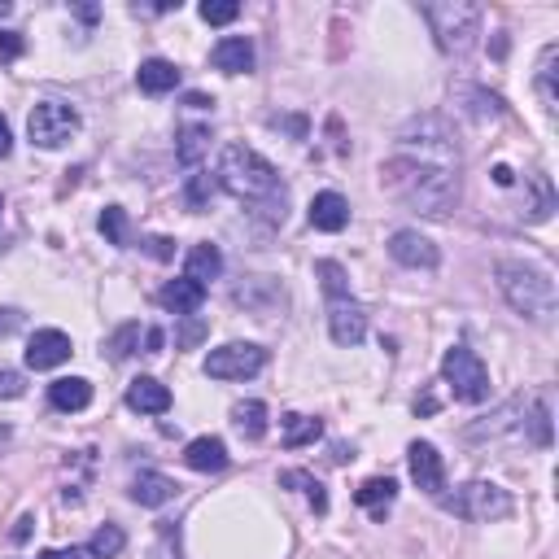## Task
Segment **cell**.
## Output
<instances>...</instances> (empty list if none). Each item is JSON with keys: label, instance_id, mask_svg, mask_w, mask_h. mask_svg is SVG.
I'll list each match as a JSON object with an SVG mask.
<instances>
[{"label": "cell", "instance_id": "cell-1", "mask_svg": "<svg viewBox=\"0 0 559 559\" xmlns=\"http://www.w3.org/2000/svg\"><path fill=\"white\" fill-rule=\"evenodd\" d=\"M380 180L398 201L428 219H446L459 201V162H433L420 153H398L380 166Z\"/></svg>", "mask_w": 559, "mask_h": 559}, {"label": "cell", "instance_id": "cell-2", "mask_svg": "<svg viewBox=\"0 0 559 559\" xmlns=\"http://www.w3.org/2000/svg\"><path fill=\"white\" fill-rule=\"evenodd\" d=\"M219 184L228 188L232 197H241L254 206V214H263L271 228H280L284 219H289V193H284L276 166H271L263 153L245 149V145H228L219 158Z\"/></svg>", "mask_w": 559, "mask_h": 559}, {"label": "cell", "instance_id": "cell-3", "mask_svg": "<svg viewBox=\"0 0 559 559\" xmlns=\"http://www.w3.org/2000/svg\"><path fill=\"white\" fill-rule=\"evenodd\" d=\"M498 289L511 302V311L529 315V319H551L555 315V280L546 271L529 263H498Z\"/></svg>", "mask_w": 559, "mask_h": 559}, {"label": "cell", "instance_id": "cell-4", "mask_svg": "<svg viewBox=\"0 0 559 559\" xmlns=\"http://www.w3.org/2000/svg\"><path fill=\"white\" fill-rule=\"evenodd\" d=\"M424 18L437 35L442 53H468L481 35V9L468 0H442V5H424Z\"/></svg>", "mask_w": 559, "mask_h": 559}, {"label": "cell", "instance_id": "cell-5", "mask_svg": "<svg viewBox=\"0 0 559 559\" xmlns=\"http://www.w3.org/2000/svg\"><path fill=\"white\" fill-rule=\"evenodd\" d=\"M442 380L450 385V394L459 402H485L490 398V372H485V363L477 359V350L468 346H450L446 359H442Z\"/></svg>", "mask_w": 559, "mask_h": 559}, {"label": "cell", "instance_id": "cell-6", "mask_svg": "<svg viewBox=\"0 0 559 559\" xmlns=\"http://www.w3.org/2000/svg\"><path fill=\"white\" fill-rule=\"evenodd\" d=\"M75 132H79V114L62 101H40L27 118V136H31V145H40V149H62Z\"/></svg>", "mask_w": 559, "mask_h": 559}, {"label": "cell", "instance_id": "cell-7", "mask_svg": "<svg viewBox=\"0 0 559 559\" xmlns=\"http://www.w3.org/2000/svg\"><path fill=\"white\" fill-rule=\"evenodd\" d=\"M442 503H446V511H455L463 520H498L511 511V494L498 490L490 481H472V485H463L455 498H442Z\"/></svg>", "mask_w": 559, "mask_h": 559}, {"label": "cell", "instance_id": "cell-8", "mask_svg": "<svg viewBox=\"0 0 559 559\" xmlns=\"http://www.w3.org/2000/svg\"><path fill=\"white\" fill-rule=\"evenodd\" d=\"M267 367V350L249 346V341H232V346H219L206 354V376L214 380H249Z\"/></svg>", "mask_w": 559, "mask_h": 559}, {"label": "cell", "instance_id": "cell-9", "mask_svg": "<svg viewBox=\"0 0 559 559\" xmlns=\"http://www.w3.org/2000/svg\"><path fill=\"white\" fill-rule=\"evenodd\" d=\"M407 468H411V481L420 485L424 494L442 498V490H446V459L437 455L433 442H411L407 446Z\"/></svg>", "mask_w": 559, "mask_h": 559}, {"label": "cell", "instance_id": "cell-10", "mask_svg": "<svg viewBox=\"0 0 559 559\" xmlns=\"http://www.w3.org/2000/svg\"><path fill=\"white\" fill-rule=\"evenodd\" d=\"M389 258L394 263H402V267H411V271H433L437 263H442V254H437V245L428 241V236H420V232H411V228H402V232H394L389 236Z\"/></svg>", "mask_w": 559, "mask_h": 559}, {"label": "cell", "instance_id": "cell-11", "mask_svg": "<svg viewBox=\"0 0 559 559\" xmlns=\"http://www.w3.org/2000/svg\"><path fill=\"white\" fill-rule=\"evenodd\" d=\"M70 359V337L62 328H40L31 332L27 341V367H35V372H49V367H62Z\"/></svg>", "mask_w": 559, "mask_h": 559}, {"label": "cell", "instance_id": "cell-12", "mask_svg": "<svg viewBox=\"0 0 559 559\" xmlns=\"http://www.w3.org/2000/svg\"><path fill=\"white\" fill-rule=\"evenodd\" d=\"M328 332L337 346H359L367 337V311L359 302H350V297H341V302L328 306Z\"/></svg>", "mask_w": 559, "mask_h": 559}, {"label": "cell", "instance_id": "cell-13", "mask_svg": "<svg viewBox=\"0 0 559 559\" xmlns=\"http://www.w3.org/2000/svg\"><path fill=\"white\" fill-rule=\"evenodd\" d=\"M127 407L140 415H166L171 411V389H166L158 376H136L132 385H127Z\"/></svg>", "mask_w": 559, "mask_h": 559}, {"label": "cell", "instance_id": "cell-14", "mask_svg": "<svg viewBox=\"0 0 559 559\" xmlns=\"http://www.w3.org/2000/svg\"><path fill=\"white\" fill-rule=\"evenodd\" d=\"M210 62H214V70H223V75H245V70H254V44H249L245 35H228V40L214 44Z\"/></svg>", "mask_w": 559, "mask_h": 559}, {"label": "cell", "instance_id": "cell-15", "mask_svg": "<svg viewBox=\"0 0 559 559\" xmlns=\"http://www.w3.org/2000/svg\"><path fill=\"white\" fill-rule=\"evenodd\" d=\"M184 463L193 472H223L228 468V446H223V437H193V442L184 446Z\"/></svg>", "mask_w": 559, "mask_h": 559}, {"label": "cell", "instance_id": "cell-16", "mask_svg": "<svg viewBox=\"0 0 559 559\" xmlns=\"http://www.w3.org/2000/svg\"><path fill=\"white\" fill-rule=\"evenodd\" d=\"M350 223V201L341 193H315L311 201V228L315 232H341Z\"/></svg>", "mask_w": 559, "mask_h": 559}, {"label": "cell", "instance_id": "cell-17", "mask_svg": "<svg viewBox=\"0 0 559 559\" xmlns=\"http://www.w3.org/2000/svg\"><path fill=\"white\" fill-rule=\"evenodd\" d=\"M158 302L166 306V311H175V315H197L201 311V302H206V289H201L197 280H171V284H162L158 289Z\"/></svg>", "mask_w": 559, "mask_h": 559}, {"label": "cell", "instance_id": "cell-18", "mask_svg": "<svg viewBox=\"0 0 559 559\" xmlns=\"http://www.w3.org/2000/svg\"><path fill=\"white\" fill-rule=\"evenodd\" d=\"M136 83H140V92H149V97H162V92L180 88V70H175V62H166V57H149V62H140Z\"/></svg>", "mask_w": 559, "mask_h": 559}, {"label": "cell", "instance_id": "cell-19", "mask_svg": "<svg viewBox=\"0 0 559 559\" xmlns=\"http://www.w3.org/2000/svg\"><path fill=\"white\" fill-rule=\"evenodd\" d=\"M394 498H398V481L394 477H372V481H363L359 490H354V503L367 507L376 520H385V511L394 507Z\"/></svg>", "mask_w": 559, "mask_h": 559}, {"label": "cell", "instance_id": "cell-20", "mask_svg": "<svg viewBox=\"0 0 559 559\" xmlns=\"http://www.w3.org/2000/svg\"><path fill=\"white\" fill-rule=\"evenodd\" d=\"M49 402L57 411H83L92 402V385L83 376H62L49 385Z\"/></svg>", "mask_w": 559, "mask_h": 559}, {"label": "cell", "instance_id": "cell-21", "mask_svg": "<svg viewBox=\"0 0 559 559\" xmlns=\"http://www.w3.org/2000/svg\"><path fill=\"white\" fill-rule=\"evenodd\" d=\"M175 490H180V485H175L171 477H162V472H140V477L132 481V498H136L140 507H162V503H171Z\"/></svg>", "mask_w": 559, "mask_h": 559}, {"label": "cell", "instance_id": "cell-22", "mask_svg": "<svg viewBox=\"0 0 559 559\" xmlns=\"http://www.w3.org/2000/svg\"><path fill=\"white\" fill-rule=\"evenodd\" d=\"M223 271V254H219V245H193L188 249V263H184V276L188 280H197L201 289H206V280H214Z\"/></svg>", "mask_w": 559, "mask_h": 559}, {"label": "cell", "instance_id": "cell-23", "mask_svg": "<svg viewBox=\"0 0 559 559\" xmlns=\"http://www.w3.org/2000/svg\"><path fill=\"white\" fill-rule=\"evenodd\" d=\"M232 420H236V428H241V437H249V442H258V437L267 433V407L263 402H236L232 407Z\"/></svg>", "mask_w": 559, "mask_h": 559}, {"label": "cell", "instance_id": "cell-24", "mask_svg": "<svg viewBox=\"0 0 559 559\" xmlns=\"http://www.w3.org/2000/svg\"><path fill=\"white\" fill-rule=\"evenodd\" d=\"M324 437V424L311 420V415H289L284 420V446L297 450V446H315Z\"/></svg>", "mask_w": 559, "mask_h": 559}, {"label": "cell", "instance_id": "cell-25", "mask_svg": "<svg viewBox=\"0 0 559 559\" xmlns=\"http://www.w3.org/2000/svg\"><path fill=\"white\" fill-rule=\"evenodd\" d=\"M315 276L324 280V293L332 297V302L350 297V280H346V267H341V263H332V258H319V263H315Z\"/></svg>", "mask_w": 559, "mask_h": 559}, {"label": "cell", "instance_id": "cell-26", "mask_svg": "<svg viewBox=\"0 0 559 559\" xmlns=\"http://www.w3.org/2000/svg\"><path fill=\"white\" fill-rule=\"evenodd\" d=\"M123 546H127V533L123 529H118V525H101L97 533H92V542H88V555L92 559H114Z\"/></svg>", "mask_w": 559, "mask_h": 559}, {"label": "cell", "instance_id": "cell-27", "mask_svg": "<svg viewBox=\"0 0 559 559\" xmlns=\"http://www.w3.org/2000/svg\"><path fill=\"white\" fill-rule=\"evenodd\" d=\"M206 149H210V127H184V132H180V145H175V153H180L184 166H197Z\"/></svg>", "mask_w": 559, "mask_h": 559}, {"label": "cell", "instance_id": "cell-28", "mask_svg": "<svg viewBox=\"0 0 559 559\" xmlns=\"http://www.w3.org/2000/svg\"><path fill=\"white\" fill-rule=\"evenodd\" d=\"M105 350H110V359H114V363L132 359V354L140 350V324H123L110 341H105Z\"/></svg>", "mask_w": 559, "mask_h": 559}, {"label": "cell", "instance_id": "cell-29", "mask_svg": "<svg viewBox=\"0 0 559 559\" xmlns=\"http://www.w3.org/2000/svg\"><path fill=\"white\" fill-rule=\"evenodd\" d=\"M280 485H289V490H306L311 494V503H315V511H328V494H324V485H319L311 472H280Z\"/></svg>", "mask_w": 559, "mask_h": 559}, {"label": "cell", "instance_id": "cell-30", "mask_svg": "<svg viewBox=\"0 0 559 559\" xmlns=\"http://www.w3.org/2000/svg\"><path fill=\"white\" fill-rule=\"evenodd\" d=\"M101 236L110 245H127L132 236H127V210L123 206H105V214H101Z\"/></svg>", "mask_w": 559, "mask_h": 559}, {"label": "cell", "instance_id": "cell-31", "mask_svg": "<svg viewBox=\"0 0 559 559\" xmlns=\"http://www.w3.org/2000/svg\"><path fill=\"white\" fill-rule=\"evenodd\" d=\"M555 57H559V49L551 44V49L542 53V62H538V92H542V101H546V110H555Z\"/></svg>", "mask_w": 559, "mask_h": 559}, {"label": "cell", "instance_id": "cell-32", "mask_svg": "<svg viewBox=\"0 0 559 559\" xmlns=\"http://www.w3.org/2000/svg\"><path fill=\"white\" fill-rule=\"evenodd\" d=\"M533 188H538V201L525 206V219L542 223V219H551V210H555V193H551V180H546V175H533Z\"/></svg>", "mask_w": 559, "mask_h": 559}, {"label": "cell", "instance_id": "cell-33", "mask_svg": "<svg viewBox=\"0 0 559 559\" xmlns=\"http://www.w3.org/2000/svg\"><path fill=\"white\" fill-rule=\"evenodd\" d=\"M197 14H201V22H210V27H228V22H236V14H241V5H236V0H206Z\"/></svg>", "mask_w": 559, "mask_h": 559}, {"label": "cell", "instance_id": "cell-34", "mask_svg": "<svg viewBox=\"0 0 559 559\" xmlns=\"http://www.w3.org/2000/svg\"><path fill=\"white\" fill-rule=\"evenodd\" d=\"M214 175H206V171H197L193 180H188V206L193 210H206V201H210V193H214Z\"/></svg>", "mask_w": 559, "mask_h": 559}, {"label": "cell", "instance_id": "cell-35", "mask_svg": "<svg viewBox=\"0 0 559 559\" xmlns=\"http://www.w3.org/2000/svg\"><path fill=\"white\" fill-rule=\"evenodd\" d=\"M533 442L551 446V411H546V402H533Z\"/></svg>", "mask_w": 559, "mask_h": 559}, {"label": "cell", "instance_id": "cell-36", "mask_svg": "<svg viewBox=\"0 0 559 559\" xmlns=\"http://www.w3.org/2000/svg\"><path fill=\"white\" fill-rule=\"evenodd\" d=\"M210 332L206 319H197V315H184V328H180V346H197L201 337Z\"/></svg>", "mask_w": 559, "mask_h": 559}, {"label": "cell", "instance_id": "cell-37", "mask_svg": "<svg viewBox=\"0 0 559 559\" xmlns=\"http://www.w3.org/2000/svg\"><path fill=\"white\" fill-rule=\"evenodd\" d=\"M22 394H27L22 372H0V398H22Z\"/></svg>", "mask_w": 559, "mask_h": 559}, {"label": "cell", "instance_id": "cell-38", "mask_svg": "<svg viewBox=\"0 0 559 559\" xmlns=\"http://www.w3.org/2000/svg\"><path fill=\"white\" fill-rule=\"evenodd\" d=\"M22 49H27V44H22V35H18V31H0V57H5V62L22 57Z\"/></svg>", "mask_w": 559, "mask_h": 559}, {"label": "cell", "instance_id": "cell-39", "mask_svg": "<svg viewBox=\"0 0 559 559\" xmlns=\"http://www.w3.org/2000/svg\"><path fill=\"white\" fill-rule=\"evenodd\" d=\"M40 559H92V555L79 551V546H53V551H44Z\"/></svg>", "mask_w": 559, "mask_h": 559}, {"label": "cell", "instance_id": "cell-40", "mask_svg": "<svg viewBox=\"0 0 559 559\" xmlns=\"http://www.w3.org/2000/svg\"><path fill=\"white\" fill-rule=\"evenodd\" d=\"M149 254H153V258H171V254H175V241H166V236H153V241H149Z\"/></svg>", "mask_w": 559, "mask_h": 559}, {"label": "cell", "instance_id": "cell-41", "mask_svg": "<svg viewBox=\"0 0 559 559\" xmlns=\"http://www.w3.org/2000/svg\"><path fill=\"white\" fill-rule=\"evenodd\" d=\"M162 341H166V337H162V328H149V332H145V346H149V354H162Z\"/></svg>", "mask_w": 559, "mask_h": 559}, {"label": "cell", "instance_id": "cell-42", "mask_svg": "<svg viewBox=\"0 0 559 559\" xmlns=\"http://www.w3.org/2000/svg\"><path fill=\"white\" fill-rule=\"evenodd\" d=\"M9 149H14V136H9V123L0 118V158H9Z\"/></svg>", "mask_w": 559, "mask_h": 559}, {"label": "cell", "instance_id": "cell-43", "mask_svg": "<svg viewBox=\"0 0 559 559\" xmlns=\"http://www.w3.org/2000/svg\"><path fill=\"white\" fill-rule=\"evenodd\" d=\"M31 525H35V520H31V516H22V520H18V529H14V542H27V538H31Z\"/></svg>", "mask_w": 559, "mask_h": 559}, {"label": "cell", "instance_id": "cell-44", "mask_svg": "<svg viewBox=\"0 0 559 559\" xmlns=\"http://www.w3.org/2000/svg\"><path fill=\"white\" fill-rule=\"evenodd\" d=\"M511 180H516V175H511V166H494V184L498 188H507Z\"/></svg>", "mask_w": 559, "mask_h": 559}]
</instances>
